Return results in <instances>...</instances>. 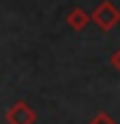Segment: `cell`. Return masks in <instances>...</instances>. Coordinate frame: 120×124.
<instances>
[{
	"mask_svg": "<svg viewBox=\"0 0 120 124\" xmlns=\"http://www.w3.org/2000/svg\"><path fill=\"white\" fill-rule=\"evenodd\" d=\"M90 21H94L104 33H108V31H113L120 23V9L113 5L111 0H104V2H99L94 7V12L90 14Z\"/></svg>",
	"mask_w": 120,
	"mask_h": 124,
	"instance_id": "cell-1",
	"label": "cell"
},
{
	"mask_svg": "<svg viewBox=\"0 0 120 124\" xmlns=\"http://www.w3.org/2000/svg\"><path fill=\"white\" fill-rule=\"evenodd\" d=\"M66 23H68L75 33H80V31H85L87 23H90V12H85L83 7H73V9L66 14Z\"/></svg>",
	"mask_w": 120,
	"mask_h": 124,
	"instance_id": "cell-3",
	"label": "cell"
},
{
	"mask_svg": "<svg viewBox=\"0 0 120 124\" xmlns=\"http://www.w3.org/2000/svg\"><path fill=\"white\" fill-rule=\"evenodd\" d=\"M7 124H35L38 122V112L26 103V101H17L14 105H9L5 112Z\"/></svg>",
	"mask_w": 120,
	"mask_h": 124,
	"instance_id": "cell-2",
	"label": "cell"
},
{
	"mask_svg": "<svg viewBox=\"0 0 120 124\" xmlns=\"http://www.w3.org/2000/svg\"><path fill=\"white\" fill-rule=\"evenodd\" d=\"M90 124H118V122H115V119H113L108 112H104V110H101V112H97V115L90 119Z\"/></svg>",
	"mask_w": 120,
	"mask_h": 124,
	"instance_id": "cell-4",
	"label": "cell"
},
{
	"mask_svg": "<svg viewBox=\"0 0 120 124\" xmlns=\"http://www.w3.org/2000/svg\"><path fill=\"white\" fill-rule=\"evenodd\" d=\"M108 63H111L113 68H115V70L120 73V49H115V52H113V54L108 56Z\"/></svg>",
	"mask_w": 120,
	"mask_h": 124,
	"instance_id": "cell-5",
	"label": "cell"
}]
</instances>
